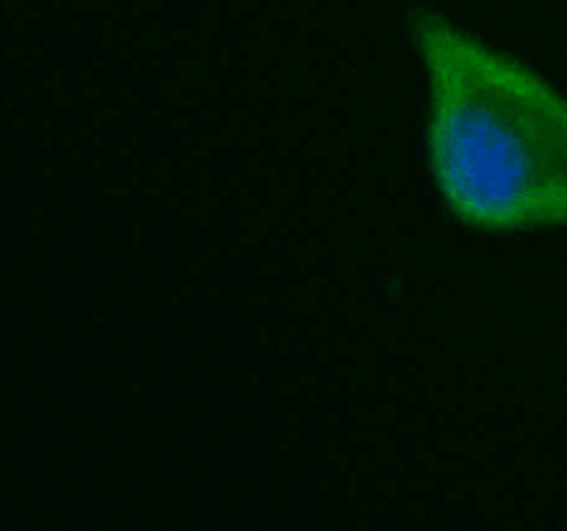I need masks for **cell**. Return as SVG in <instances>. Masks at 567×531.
Wrapping results in <instances>:
<instances>
[{
  "mask_svg": "<svg viewBox=\"0 0 567 531\" xmlns=\"http://www.w3.org/2000/svg\"><path fill=\"white\" fill-rule=\"evenodd\" d=\"M426 75V171L443 208L482 232L567 230V97L435 9L413 14Z\"/></svg>",
  "mask_w": 567,
  "mask_h": 531,
  "instance_id": "6da1fadb",
  "label": "cell"
}]
</instances>
